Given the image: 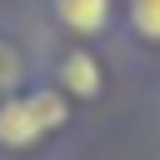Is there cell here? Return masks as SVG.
Listing matches in <instances>:
<instances>
[{
	"label": "cell",
	"mask_w": 160,
	"mask_h": 160,
	"mask_svg": "<svg viewBox=\"0 0 160 160\" xmlns=\"http://www.w3.org/2000/svg\"><path fill=\"white\" fill-rule=\"evenodd\" d=\"M125 30L145 45H160V0H125Z\"/></svg>",
	"instance_id": "4"
},
{
	"label": "cell",
	"mask_w": 160,
	"mask_h": 160,
	"mask_svg": "<svg viewBox=\"0 0 160 160\" xmlns=\"http://www.w3.org/2000/svg\"><path fill=\"white\" fill-rule=\"evenodd\" d=\"M50 15L60 20V30L70 40H100L115 25V0H50Z\"/></svg>",
	"instance_id": "3"
},
{
	"label": "cell",
	"mask_w": 160,
	"mask_h": 160,
	"mask_svg": "<svg viewBox=\"0 0 160 160\" xmlns=\"http://www.w3.org/2000/svg\"><path fill=\"white\" fill-rule=\"evenodd\" d=\"M50 85H55L70 105H90V100L105 95V65H100V55H95L90 45L70 40L65 50L50 55Z\"/></svg>",
	"instance_id": "2"
},
{
	"label": "cell",
	"mask_w": 160,
	"mask_h": 160,
	"mask_svg": "<svg viewBox=\"0 0 160 160\" xmlns=\"http://www.w3.org/2000/svg\"><path fill=\"white\" fill-rule=\"evenodd\" d=\"M70 125H75V105L50 80H30L25 90L0 100V150L5 155H30L45 140L65 135Z\"/></svg>",
	"instance_id": "1"
}]
</instances>
